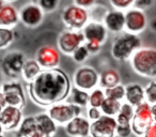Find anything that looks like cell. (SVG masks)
Here are the masks:
<instances>
[{
	"label": "cell",
	"mask_w": 156,
	"mask_h": 137,
	"mask_svg": "<svg viewBox=\"0 0 156 137\" xmlns=\"http://www.w3.org/2000/svg\"><path fill=\"white\" fill-rule=\"evenodd\" d=\"M67 74L59 67L43 70L32 81L28 83L30 99L43 107L64 102L72 89Z\"/></svg>",
	"instance_id": "1"
},
{
	"label": "cell",
	"mask_w": 156,
	"mask_h": 137,
	"mask_svg": "<svg viewBox=\"0 0 156 137\" xmlns=\"http://www.w3.org/2000/svg\"><path fill=\"white\" fill-rule=\"evenodd\" d=\"M130 65L135 73L143 77H156V49L139 48L130 58Z\"/></svg>",
	"instance_id": "2"
},
{
	"label": "cell",
	"mask_w": 156,
	"mask_h": 137,
	"mask_svg": "<svg viewBox=\"0 0 156 137\" xmlns=\"http://www.w3.org/2000/svg\"><path fill=\"white\" fill-rule=\"evenodd\" d=\"M139 48H141V39L138 34L124 32L113 41L111 45V56L118 61H127Z\"/></svg>",
	"instance_id": "3"
},
{
	"label": "cell",
	"mask_w": 156,
	"mask_h": 137,
	"mask_svg": "<svg viewBox=\"0 0 156 137\" xmlns=\"http://www.w3.org/2000/svg\"><path fill=\"white\" fill-rule=\"evenodd\" d=\"M61 20L67 29L83 30V27L90 22V12L88 9L76 5H66L61 12Z\"/></svg>",
	"instance_id": "4"
},
{
	"label": "cell",
	"mask_w": 156,
	"mask_h": 137,
	"mask_svg": "<svg viewBox=\"0 0 156 137\" xmlns=\"http://www.w3.org/2000/svg\"><path fill=\"white\" fill-rule=\"evenodd\" d=\"M155 122L152 115L151 105L147 102L135 107V113L132 119V130L135 135L142 137L145 131Z\"/></svg>",
	"instance_id": "5"
},
{
	"label": "cell",
	"mask_w": 156,
	"mask_h": 137,
	"mask_svg": "<svg viewBox=\"0 0 156 137\" xmlns=\"http://www.w3.org/2000/svg\"><path fill=\"white\" fill-rule=\"evenodd\" d=\"M47 114L58 125H65L73 118L81 115V107L72 103L61 102L47 107Z\"/></svg>",
	"instance_id": "6"
},
{
	"label": "cell",
	"mask_w": 156,
	"mask_h": 137,
	"mask_svg": "<svg viewBox=\"0 0 156 137\" xmlns=\"http://www.w3.org/2000/svg\"><path fill=\"white\" fill-rule=\"evenodd\" d=\"M73 83L74 86L79 89L91 91L100 85V75L92 67L83 65L75 71Z\"/></svg>",
	"instance_id": "7"
},
{
	"label": "cell",
	"mask_w": 156,
	"mask_h": 137,
	"mask_svg": "<svg viewBox=\"0 0 156 137\" xmlns=\"http://www.w3.org/2000/svg\"><path fill=\"white\" fill-rule=\"evenodd\" d=\"M5 105L15 106L23 109L26 106V92L23 85L17 81H10L1 86Z\"/></svg>",
	"instance_id": "8"
},
{
	"label": "cell",
	"mask_w": 156,
	"mask_h": 137,
	"mask_svg": "<svg viewBox=\"0 0 156 137\" xmlns=\"http://www.w3.org/2000/svg\"><path fill=\"white\" fill-rule=\"evenodd\" d=\"M86 39L81 30H71L67 29L59 34L58 48L59 52L65 55H72L76 48L85 44Z\"/></svg>",
	"instance_id": "9"
},
{
	"label": "cell",
	"mask_w": 156,
	"mask_h": 137,
	"mask_svg": "<svg viewBox=\"0 0 156 137\" xmlns=\"http://www.w3.org/2000/svg\"><path fill=\"white\" fill-rule=\"evenodd\" d=\"M147 27V16L143 10L135 7L125 11V31L139 34Z\"/></svg>",
	"instance_id": "10"
},
{
	"label": "cell",
	"mask_w": 156,
	"mask_h": 137,
	"mask_svg": "<svg viewBox=\"0 0 156 137\" xmlns=\"http://www.w3.org/2000/svg\"><path fill=\"white\" fill-rule=\"evenodd\" d=\"M26 57L22 52H11L5 56L1 61V67L7 76L11 78L22 75V70L26 62Z\"/></svg>",
	"instance_id": "11"
},
{
	"label": "cell",
	"mask_w": 156,
	"mask_h": 137,
	"mask_svg": "<svg viewBox=\"0 0 156 137\" xmlns=\"http://www.w3.org/2000/svg\"><path fill=\"white\" fill-rule=\"evenodd\" d=\"M117 125L115 117L103 115L96 121L91 122L90 137H115Z\"/></svg>",
	"instance_id": "12"
},
{
	"label": "cell",
	"mask_w": 156,
	"mask_h": 137,
	"mask_svg": "<svg viewBox=\"0 0 156 137\" xmlns=\"http://www.w3.org/2000/svg\"><path fill=\"white\" fill-rule=\"evenodd\" d=\"M45 17V12L37 5L29 3L20 9V20L28 28H37L43 23Z\"/></svg>",
	"instance_id": "13"
},
{
	"label": "cell",
	"mask_w": 156,
	"mask_h": 137,
	"mask_svg": "<svg viewBox=\"0 0 156 137\" xmlns=\"http://www.w3.org/2000/svg\"><path fill=\"white\" fill-rule=\"evenodd\" d=\"M35 60L43 70L55 69L60 64V52L54 46H43L37 52Z\"/></svg>",
	"instance_id": "14"
},
{
	"label": "cell",
	"mask_w": 156,
	"mask_h": 137,
	"mask_svg": "<svg viewBox=\"0 0 156 137\" xmlns=\"http://www.w3.org/2000/svg\"><path fill=\"white\" fill-rule=\"evenodd\" d=\"M23 119V109L5 105L0 115V124L3 131H15L18 128Z\"/></svg>",
	"instance_id": "15"
},
{
	"label": "cell",
	"mask_w": 156,
	"mask_h": 137,
	"mask_svg": "<svg viewBox=\"0 0 156 137\" xmlns=\"http://www.w3.org/2000/svg\"><path fill=\"white\" fill-rule=\"evenodd\" d=\"M81 31L85 35L86 42H93V43L103 45L107 40L108 30L105 27V25L103 24V22L91 20L83 27Z\"/></svg>",
	"instance_id": "16"
},
{
	"label": "cell",
	"mask_w": 156,
	"mask_h": 137,
	"mask_svg": "<svg viewBox=\"0 0 156 137\" xmlns=\"http://www.w3.org/2000/svg\"><path fill=\"white\" fill-rule=\"evenodd\" d=\"M91 121L83 116L73 118L64 125L65 133L69 137H89Z\"/></svg>",
	"instance_id": "17"
},
{
	"label": "cell",
	"mask_w": 156,
	"mask_h": 137,
	"mask_svg": "<svg viewBox=\"0 0 156 137\" xmlns=\"http://www.w3.org/2000/svg\"><path fill=\"white\" fill-rule=\"evenodd\" d=\"M103 24L107 30L112 33H121L125 30V11L122 10H108L105 14Z\"/></svg>",
	"instance_id": "18"
},
{
	"label": "cell",
	"mask_w": 156,
	"mask_h": 137,
	"mask_svg": "<svg viewBox=\"0 0 156 137\" xmlns=\"http://www.w3.org/2000/svg\"><path fill=\"white\" fill-rule=\"evenodd\" d=\"M20 20V12L12 3L5 2L0 7V27L13 29Z\"/></svg>",
	"instance_id": "19"
},
{
	"label": "cell",
	"mask_w": 156,
	"mask_h": 137,
	"mask_svg": "<svg viewBox=\"0 0 156 137\" xmlns=\"http://www.w3.org/2000/svg\"><path fill=\"white\" fill-rule=\"evenodd\" d=\"M35 122H37V131L44 134L47 137H52L57 132V126L58 124L51 119L49 115L46 113H41L34 116Z\"/></svg>",
	"instance_id": "20"
},
{
	"label": "cell",
	"mask_w": 156,
	"mask_h": 137,
	"mask_svg": "<svg viewBox=\"0 0 156 137\" xmlns=\"http://www.w3.org/2000/svg\"><path fill=\"white\" fill-rule=\"evenodd\" d=\"M125 101L134 107L144 103V87H142L139 84H129L125 86Z\"/></svg>",
	"instance_id": "21"
},
{
	"label": "cell",
	"mask_w": 156,
	"mask_h": 137,
	"mask_svg": "<svg viewBox=\"0 0 156 137\" xmlns=\"http://www.w3.org/2000/svg\"><path fill=\"white\" fill-rule=\"evenodd\" d=\"M119 84H121V77L115 69H107L100 75V86L103 89L115 87Z\"/></svg>",
	"instance_id": "22"
},
{
	"label": "cell",
	"mask_w": 156,
	"mask_h": 137,
	"mask_svg": "<svg viewBox=\"0 0 156 137\" xmlns=\"http://www.w3.org/2000/svg\"><path fill=\"white\" fill-rule=\"evenodd\" d=\"M42 71H43V69L40 67L35 59H29V60H26L24 64V67L22 70V77L27 83H30L33 79H35V77Z\"/></svg>",
	"instance_id": "23"
},
{
	"label": "cell",
	"mask_w": 156,
	"mask_h": 137,
	"mask_svg": "<svg viewBox=\"0 0 156 137\" xmlns=\"http://www.w3.org/2000/svg\"><path fill=\"white\" fill-rule=\"evenodd\" d=\"M37 131L34 116H28L22 120L17 128L16 137H30Z\"/></svg>",
	"instance_id": "24"
},
{
	"label": "cell",
	"mask_w": 156,
	"mask_h": 137,
	"mask_svg": "<svg viewBox=\"0 0 156 137\" xmlns=\"http://www.w3.org/2000/svg\"><path fill=\"white\" fill-rule=\"evenodd\" d=\"M66 100H69V103L78 105L80 107L87 106L89 103V92L73 86Z\"/></svg>",
	"instance_id": "25"
},
{
	"label": "cell",
	"mask_w": 156,
	"mask_h": 137,
	"mask_svg": "<svg viewBox=\"0 0 156 137\" xmlns=\"http://www.w3.org/2000/svg\"><path fill=\"white\" fill-rule=\"evenodd\" d=\"M134 113H135V107L125 101V102L121 104L119 113L115 116L117 123L118 124L130 123L133 119V116H134Z\"/></svg>",
	"instance_id": "26"
},
{
	"label": "cell",
	"mask_w": 156,
	"mask_h": 137,
	"mask_svg": "<svg viewBox=\"0 0 156 137\" xmlns=\"http://www.w3.org/2000/svg\"><path fill=\"white\" fill-rule=\"evenodd\" d=\"M121 104L122 103L120 102V101L113 100V99L106 96V98L104 99V101H103L100 109L102 110L103 115L110 116V117H115V116L118 115V113H119Z\"/></svg>",
	"instance_id": "27"
},
{
	"label": "cell",
	"mask_w": 156,
	"mask_h": 137,
	"mask_svg": "<svg viewBox=\"0 0 156 137\" xmlns=\"http://www.w3.org/2000/svg\"><path fill=\"white\" fill-rule=\"evenodd\" d=\"M15 39V34L12 28L0 27V49L8 48Z\"/></svg>",
	"instance_id": "28"
},
{
	"label": "cell",
	"mask_w": 156,
	"mask_h": 137,
	"mask_svg": "<svg viewBox=\"0 0 156 137\" xmlns=\"http://www.w3.org/2000/svg\"><path fill=\"white\" fill-rule=\"evenodd\" d=\"M104 92L106 96L120 101V102H122L125 99V86H123L122 84H119V85L111 88H106V89H104Z\"/></svg>",
	"instance_id": "29"
},
{
	"label": "cell",
	"mask_w": 156,
	"mask_h": 137,
	"mask_svg": "<svg viewBox=\"0 0 156 137\" xmlns=\"http://www.w3.org/2000/svg\"><path fill=\"white\" fill-rule=\"evenodd\" d=\"M105 98H106V96H105L104 89H102V88H94L89 93V103H88V105L100 108Z\"/></svg>",
	"instance_id": "30"
},
{
	"label": "cell",
	"mask_w": 156,
	"mask_h": 137,
	"mask_svg": "<svg viewBox=\"0 0 156 137\" xmlns=\"http://www.w3.org/2000/svg\"><path fill=\"white\" fill-rule=\"evenodd\" d=\"M71 56L76 63H83L89 58L90 52H89V50H88L86 44H83V45H80L78 48H76L75 52H74Z\"/></svg>",
	"instance_id": "31"
},
{
	"label": "cell",
	"mask_w": 156,
	"mask_h": 137,
	"mask_svg": "<svg viewBox=\"0 0 156 137\" xmlns=\"http://www.w3.org/2000/svg\"><path fill=\"white\" fill-rule=\"evenodd\" d=\"M32 2L37 3L45 13H49L56 11L60 0H32Z\"/></svg>",
	"instance_id": "32"
},
{
	"label": "cell",
	"mask_w": 156,
	"mask_h": 137,
	"mask_svg": "<svg viewBox=\"0 0 156 137\" xmlns=\"http://www.w3.org/2000/svg\"><path fill=\"white\" fill-rule=\"evenodd\" d=\"M145 102L150 105L156 104V81H151L144 87Z\"/></svg>",
	"instance_id": "33"
},
{
	"label": "cell",
	"mask_w": 156,
	"mask_h": 137,
	"mask_svg": "<svg viewBox=\"0 0 156 137\" xmlns=\"http://www.w3.org/2000/svg\"><path fill=\"white\" fill-rule=\"evenodd\" d=\"M109 1L113 9L122 10V11H125V10L132 8L135 2V0H109Z\"/></svg>",
	"instance_id": "34"
},
{
	"label": "cell",
	"mask_w": 156,
	"mask_h": 137,
	"mask_svg": "<svg viewBox=\"0 0 156 137\" xmlns=\"http://www.w3.org/2000/svg\"><path fill=\"white\" fill-rule=\"evenodd\" d=\"M133 133L132 130V123H125V124H118L115 134L119 137H128Z\"/></svg>",
	"instance_id": "35"
},
{
	"label": "cell",
	"mask_w": 156,
	"mask_h": 137,
	"mask_svg": "<svg viewBox=\"0 0 156 137\" xmlns=\"http://www.w3.org/2000/svg\"><path fill=\"white\" fill-rule=\"evenodd\" d=\"M102 116H103V113H102V110H101L100 108H98V107L89 106L88 111H87V118L91 122L96 121V120L100 119Z\"/></svg>",
	"instance_id": "36"
},
{
	"label": "cell",
	"mask_w": 156,
	"mask_h": 137,
	"mask_svg": "<svg viewBox=\"0 0 156 137\" xmlns=\"http://www.w3.org/2000/svg\"><path fill=\"white\" fill-rule=\"evenodd\" d=\"M74 5H78V7L85 8V9H91L92 7H94L96 3V0H73Z\"/></svg>",
	"instance_id": "37"
},
{
	"label": "cell",
	"mask_w": 156,
	"mask_h": 137,
	"mask_svg": "<svg viewBox=\"0 0 156 137\" xmlns=\"http://www.w3.org/2000/svg\"><path fill=\"white\" fill-rule=\"evenodd\" d=\"M152 3H153V0H135L134 5H133V7L144 11L145 9H147L149 7H151Z\"/></svg>",
	"instance_id": "38"
},
{
	"label": "cell",
	"mask_w": 156,
	"mask_h": 137,
	"mask_svg": "<svg viewBox=\"0 0 156 137\" xmlns=\"http://www.w3.org/2000/svg\"><path fill=\"white\" fill-rule=\"evenodd\" d=\"M86 46H87L88 50H89L90 55H93V54H98V52L101 50L102 48V45L98 43H93V42H85Z\"/></svg>",
	"instance_id": "39"
},
{
	"label": "cell",
	"mask_w": 156,
	"mask_h": 137,
	"mask_svg": "<svg viewBox=\"0 0 156 137\" xmlns=\"http://www.w3.org/2000/svg\"><path fill=\"white\" fill-rule=\"evenodd\" d=\"M142 137H156V122H154L143 134Z\"/></svg>",
	"instance_id": "40"
},
{
	"label": "cell",
	"mask_w": 156,
	"mask_h": 137,
	"mask_svg": "<svg viewBox=\"0 0 156 137\" xmlns=\"http://www.w3.org/2000/svg\"><path fill=\"white\" fill-rule=\"evenodd\" d=\"M0 105L5 106V96H3L2 89H1V86H0Z\"/></svg>",
	"instance_id": "41"
},
{
	"label": "cell",
	"mask_w": 156,
	"mask_h": 137,
	"mask_svg": "<svg viewBox=\"0 0 156 137\" xmlns=\"http://www.w3.org/2000/svg\"><path fill=\"white\" fill-rule=\"evenodd\" d=\"M151 110H152V115H153V117H154V120H155V122H156V104L151 105Z\"/></svg>",
	"instance_id": "42"
},
{
	"label": "cell",
	"mask_w": 156,
	"mask_h": 137,
	"mask_svg": "<svg viewBox=\"0 0 156 137\" xmlns=\"http://www.w3.org/2000/svg\"><path fill=\"white\" fill-rule=\"evenodd\" d=\"M3 1L8 3H12V2H14V1H16V0H3Z\"/></svg>",
	"instance_id": "43"
},
{
	"label": "cell",
	"mask_w": 156,
	"mask_h": 137,
	"mask_svg": "<svg viewBox=\"0 0 156 137\" xmlns=\"http://www.w3.org/2000/svg\"><path fill=\"white\" fill-rule=\"evenodd\" d=\"M1 133H3V128H2V126H1V124H0V134Z\"/></svg>",
	"instance_id": "44"
},
{
	"label": "cell",
	"mask_w": 156,
	"mask_h": 137,
	"mask_svg": "<svg viewBox=\"0 0 156 137\" xmlns=\"http://www.w3.org/2000/svg\"><path fill=\"white\" fill-rule=\"evenodd\" d=\"M3 107H5V106H2V105H0V115H1V111H2Z\"/></svg>",
	"instance_id": "45"
},
{
	"label": "cell",
	"mask_w": 156,
	"mask_h": 137,
	"mask_svg": "<svg viewBox=\"0 0 156 137\" xmlns=\"http://www.w3.org/2000/svg\"><path fill=\"white\" fill-rule=\"evenodd\" d=\"M0 137H5V135H3V133H1V134H0Z\"/></svg>",
	"instance_id": "46"
}]
</instances>
